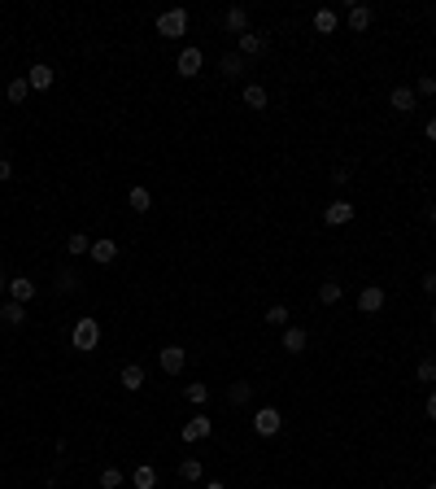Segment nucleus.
I'll use <instances>...</instances> for the list:
<instances>
[{"instance_id":"f03ea898","label":"nucleus","mask_w":436,"mask_h":489,"mask_svg":"<svg viewBox=\"0 0 436 489\" xmlns=\"http://www.w3.org/2000/svg\"><path fill=\"white\" fill-rule=\"evenodd\" d=\"M70 341H75V350H97V341H101V324L97 319H79L75 324V332H70Z\"/></svg>"},{"instance_id":"7ed1b4c3","label":"nucleus","mask_w":436,"mask_h":489,"mask_svg":"<svg viewBox=\"0 0 436 489\" xmlns=\"http://www.w3.org/2000/svg\"><path fill=\"white\" fill-rule=\"evenodd\" d=\"M279 428H284V415H279L275 407H262V411H253V433H257V437H275Z\"/></svg>"},{"instance_id":"79ce46f5","label":"nucleus","mask_w":436,"mask_h":489,"mask_svg":"<svg viewBox=\"0 0 436 489\" xmlns=\"http://www.w3.org/2000/svg\"><path fill=\"white\" fill-rule=\"evenodd\" d=\"M432 223H436V206H432Z\"/></svg>"},{"instance_id":"0eeeda50","label":"nucleus","mask_w":436,"mask_h":489,"mask_svg":"<svg viewBox=\"0 0 436 489\" xmlns=\"http://www.w3.org/2000/svg\"><path fill=\"white\" fill-rule=\"evenodd\" d=\"M183 363H188L183 345H166V350H162V372H166V376H179Z\"/></svg>"},{"instance_id":"4be33fe9","label":"nucleus","mask_w":436,"mask_h":489,"mask_svg":"<svg viewBox=\"0 0 436 489\" xmlns=\"http://www.w3.org/2000/svg\"><path fill=\"white\" fill-rule=\"evenodd\" d=\"M218 70H222L227 79H235V75L244 70V57H240V53H227V57H218Z\"/></svg>"},{"instance_id":"393cba45","label":"nucleus","mask_w":436,"mask_h":489,"mask_svg":"<svg viewBox=\"0 0 436 489\" xmlns=\"http://www.w3.org/2000/svg\"><path fill=\"white\" fill-rule=\"evenodd\" d=\"M249 393H253V389H249V380H235V385L227 389V398L235 402V407H244V402H249Z\"/></svg>"},{"instance_id":"39448f33","label":"nucleus","mask_w":436,"mask_h":489,"mask_svg":"<svg viewBox=\"0 0 436 489\" xmlns=\"http://www.w3.org/2000/svg\"><path fill=\"white\" fill-rule=\"evenodd\" d=\"M358 310H362V315H380V310H384V289H380V284H367V289L358 293Z\"/></svg>"},{"instance_id":"412c9836","label":"nucleus","mask_w":436,"mask_h":489,"mask_svg":"<svg viewBox=\"0 0 436 489\" xmlns=\"http://www.w3.org/2000/svg\"><path fill=\"white\" fill-rule=\"evenodd\" d=\"M244 105H249V110H266V88L262 83H249V88H244Z\"/></svg>"},{"instance_id":"2f4dec72","label":"nucleus","mask_w":436,"mask_h":489,"mask_svg":"<svg viewBox=\"0 0 436 489\" xmlns=\"http://www.w3.org/2000/svg\"><path fill=\"white\" fill-rule=\"evenodd\" d=\"M415 376L423 380V385H432V380H436V363H432V359H423V363L415 367Z\"/></svg>"},{"instance_id":"f257e3e1","label":"nucleus","mask_w":436,"mask_h":489,"mask_svg":"<svg viewBox=\"0 0 436 489\" xmlns=\"http://www.w3.org/2000/svg\"><path fill=\"white\" fill-rule=\"evenodd\" d=\"M188 31V9H166V14L157 18V35L162 40H179Z\"/></svg>"},{"instance_id":"c756f323","label":"nucleus","mask_w":436,"mask_h":489,"mask_svg":"<svg viewBox=\"0 0 436 489\" xmlns=\"http://www.w3.org/2000/svg\"><path fill=\"white\" fill-rule=\"evenodd\" d=\"M179 476H183V481H201V463H196V459H183V463H179Z\"/></svg>"},{"instance_id":"f704fd0d","label":"nucleus","mask_w":436,"mask_h":489,"mask_svg":"<svg viewBox=\"0 0 436 489\" xmlns=\"http://www.w3.org/2000/svg\"><path fill=\"white\" fill-rule=\"evenodd\" d=\"M423 293L436 297V271H432V276H423Z\"/></svg>"},{"instance_id":"2eb2a0df","label":"nucleus","mask_w":436,"mask_h":489,"mask_svg":"<svg viewBox=\"0 0 436 489\" xmlns=\"http://www.w3.org/2000/svg\"><path fill=\"white\" fill-rule=\"evenodd\" d=\"M345 22H349V31H367L371 27V9L367 5H353L349 14H345Z\"/></svg>"},{"instance_id":"dca6fc26","label":"nucleus","mask_w":436,"mask_h":489,"mask_svg":"<svg viewBox=\"0 0 436 489\" xmlns=\"http://www.w3.org/2000/svg\"><path fill=\"white\" fill-rule=\"evenodd\" d=\"M388 101H393L397 114H410V110H415V88H393V97H388Z\"/></svg>"},{"instance_id":"37998d69","label":"nucleus","mask_w":436,"mask_h":489,"mask_svg":"<svg viewBox=\"0 0 436 489\" xmlns=\"http://www.w3.org/2000/svg\"><path fill=\"white\" fill-rule=\"evenodd\" d=\"M428 489H436V485H428Z\"/></svg>"},{"instance_id":"b1692460","label":"nucleus","mask_w":436,"mask_h":489,"mask_svg":"<svg viewBox=\"0 0 436 489\" xmlns=\"http://www.w3.org/2000/svg\"><path fill=\"white\" fill-rule=\"evenodd\" d=\"M0 319H5V324H22V319H27V306H22V302H5V310H0Z\"/></svg>"},{"instance_id":"72a5a7b5","label":"nucleus","mask_w":436,"mask_h":489,"mask_svg":"<svg viewBox=\"0 0 436 489\" xmlns=\"http://www.w3.org/2000/svg\"><path fill=\"white\" fill-rule=\"evenodd\" d=\"M415 97H436V79H432V75H423V79L415 83Z\"/></svg>"},{"instance_id":"6ab92c4d","label":"nucleus","mask_w":436,"mask_h":489,"mask_svg":"<svg viewBox=\"0 0 436 489\" xmlns=\"http://www.w3.org/2000/svg\"><path fill=\"white\" fill-rule=\"evenodd\" d=\"M340 27V18L332 14V9H319V14H314V31H319V35H332Z\"/></svg>"},{"instance_id":"5701e85b","label":"nucleus","mask_w":436,"mask_h":489,"mask_svg":"<svg viewBox=\"0 0 436 489\" xmlns=\"http://www.w3.org/2000/svg\"><path fill=\"white\" fill-rule=\"evenodd\" d=\"M131 481H136V489H157V472H153V468H149V463H140V468H136V476H131Z\"/></svg>"},{"instance_id":"a211bd4d","label":"nucleus","mask_w":436,"mask_h":489,"mask_svg":"<svg viewBox=\"0 0 436 489\" xmlns=\"http://www.w3.org/2000/svg\"><path fill=\"white\" fill-rule=\"evenodd\" d=\"M127 201H131V210H136V214H149V206H153V197H149V188H144V184H136L131 193H127Z\"/></svg>"},{"instance_id":"58836bf2","label":"nucleus","mask_w":436,"mask_h":489,"mask_svg":"<svg viewBox=\"0 0 436 489\" xmlns=\"http://www.w3.org/2000/svg\"><path fill=\"white\" fill-rule=\"evenodd\" d=\"M205 489H227V485H222V481H209V485H205Z\"/></svg>"},{"instance_id":"ddd939ff","label":"nucleus","mask_w":436,"mask_h":489,"mask_svg":"<svg viewBox=\"0 0 436 489\" xmlns=\"http://www.w3.org/2000/svg\"><path fill=\"white\" fill-rule=\"evenodd\" d=\"M222 27H227L231 35H249V14H244V9L235 5V9H227V18H222Z\"/></svg>"},{"instance_id":"423d86ee","label":"nucleus","mask_w":436,"mask_h":489,"mask_svg":"<svg viewBox=\"0 0 436 489\" xmlns=\"http://www.w3.org/2000/svg\"><path fill=\"white\" fill-rule=\"evenodd\" d=\"M209 433H214V420H209V415H192V420L183 424V441H205Z\"/></svg>"},{"instance_id":"1a4fd4ad","label":"nucleus","mask_w":436,"mask_h":489,"mask_svg":"<svg viewBox=\"0 0 436 489\" xmlns=\"http://www.w3.org/2000/svg\"><path fill=\"white\" fill-rule=\"evenodd\" d=\"M201 62H205V57H201V49H183L175 66H179V75H183V79H192V75H201Z\"/></svg>"},{"instance_id":"c9c22d12","label":"nucleus","mask_w":436,"mask_h":489,"mask_svg":"<svg viewBox=\"0 0 436 489\" xmlns=\"http://www.w3.org/2000/svg\"><path fill=\"white\" fill-rule=\"evenodd\" d=\"M9 175H14V166H9V158H0V184H5Z\"/></svg>"},{"instance_id":"cd10ccee","label":"nucleus","mask_w":436,"mask_h":489,"mask_svg":"<svg viewBox=\"0 0 436 489\" xmlns=\"http://www.w3.org/2000/svg\"><path fill=\"white\" fill-rule=\"evenodd\" d=\"M27 92H31V83H27V79H14V83H9V101H14V105L27 101Z\"/></svg>"},{"instance_id":"473e14b6","label":"nucleus","mask_w":436,"mask_h":489,"mask_svg":"<svg viewBox=\"0 0 436 489\" xmlns=\"http://www.w3.org/2000/svg\"><path fill=\"white\" fill-rule=\"evenodd\" d=\"M183 393H188V402H192V407H201V402L209 398V389H205V385H188Z\"/></svg>"},{"instance_id":"aec40b11","label":"nucleus","mask_w":436,"mask_h":489,"mask_svg":"<svg viewBox=\"0 0 436 489\" xmlns=\"http://www.w3.org/2000/svg\"><path fill=\"white\" fill-rule=\"evenodd\" d=\"M340 293H345V289H340V280H323V284H319V302H323V306H336Z\"/></svg>"},{"instance_id":"6e6552de","label":"nucleus","mask_w":436,"mask_h":489,"mask_svg":"<svg viewBox=\"0 0 436 489\" xmlns=\"http://www.w3.org/2000/svg\"><path fill=\"white\" fill-rule=\"evenodd\" d=\"M118 385H123L127 393H140V389H144V367H140V363H127L123 372H118Z\"/></svg>"},{"instance_id":"4c0bfd02","label":"nucleus","mask_w":436,"mask_h":489,"mask_svg":"<svg viewBox=\"0 0 436 489\" xmlns=\"http://www.w3.org/2000/svg\"><path fill=\"white\" fill-rule=\"evenodd\" d=\"M428 140H432V145H436V118H432V123H428Z\"/></svg>"},{"instance_id":"e433bc0d","label":"nucleus","mask_w":436,"mask_h":489,"mask_svg":"<svg viewBox=\"0 0 436 489\" xmlns=\"http://www.w3.org/2000/svg\"><path fill=\"white\" fill-rule=\"evenodd\" d=\"M428 420L436 424V393H428Z\"/></svg>"},{"instance_id":"9b49d317","label":"nucleus","mask_w":436,"mask_h":489,"mask_svg":"<svg viewBox=\"0 0 436 489\" xmlns=\"http://www.w3.org/2000/svg\"><path fill=\"white\" fill-rule=\"evenodd\" d=\"M53 79H57V75H53V66H44V62H40V66H31V75H27V83H31L35 92H49V88H53Z\"/></svg>"},{"instance_id":"9d476101","label":"nucleus","mask_w":436,"mask_h":489,"mask_svg":"<svg viewBox=\"0 0 436 489\" xmlns=\"http://www.w3.org/2000/svg\"><path fill=\"white\" fill-rule=\"evenodd\" d=\"M31 297H35V280H27V276H14V280H9V302H22V306H27Z\"/></svg>"},{"instance_id":"c85d7f7f","label":"nucleus","mask_w":436,"mask_h":489,"mask_svg":"<svg viewBox=\"0 0 436 489\" xmlns=\"http://www.w3.org/2000/svg\"><path fill=\"white\" fill-rule=\"evenodd\" d=\"M57 289H62V293H75V289H79V276H75V271H57Z\"/></svg>"},{"instance_id":"f3484780","label":"nucleus","mask_w":436,"mask_h":489,"mask_svg":"<svg viewBox=\"0 0 436 489\" xmlns=\"http://www.w3.org/2000/svg\"><path fill=\"white\" fill-rule=\"evenodd\" d=\"M266 53V40H262V35H240V57H262Z\"/></svg>"},{"instance_id":"f8f14e48","label":"nucleus","mask_w":436,"mask_h":489,"mask_svg":"<svg viewBox=\"0 0 436 489\" xmlns=\"http://www.w3.org/2000/svg\"><path fill=\"white\" fill-rule=\"evenodd\" d=\"M305 345H310V332L305 328H284V350L288 354H305Z\"/></svg>"},{"instance_id":"20e7f679","label":"nucleus","mask_w":436,"mask_h":489,"mask_svg":"<svg viewBox=\"0 0 436 489\" xmlns=\"http://www.w3.org/2000/svg\"><path fill=\"white\" fill-rule=\"evenodd\" d=\"M353 214H358V206L340 197V201H332V206L323 210V223H327V228H345V223H353Z\"/></svg>"},{"instance_id":"4468645a","label":"nucleus","mask_w":436,"mask_h":489,"mask_svg":"<svg viewBox=\"0 0 436 489\" xmlns=\"http://www.w3.org/2000/svg\"><path fill=\"white\" fill-rule=\"evenodd\" d=\"M88 254H92V262L110 267V262L118 258V245H114V241H92V249H88Z\"/></svg>"},{"instance_id":"7c9ffc66","label":"nucleus","mask_w":436,"mask_h":489,"mask_svg":"<svg viewBox=\"0 0 436 489\" xmlns=\"http://www.w3.org/2000/svg\"><path fill=\"white\" fill-rule=\"evenodd\" d=\"M118 485H123V472H118V468H105V472H101V489H118Z\"/></svg>"},{"instance_id":"a19ab883","label":"nucleus","mask_w":436,"mask_h":489,"mask_svg":"<svg viewBox=\"0 0 436 489\" xmlns=\"http://www.w3.org/2000/svg\"><path fill=\"white\" fill-rule=\"evenodd\" d=\"M432 324H436V306H432Z\"/></svg>"},{"instance_id":"a878e982","label":"nucleus","mask_w":436,"mask_h":489,"mask_svg":"<svg viewBox=\"0 0 436 489\" xmlns=\"http://www.w3.org/2000/svg\"><path fill=\"white\" fill-rule=\"evenodd\" d=\"M66 249H70V258H79V254H88V249H92V241H88L84 232H75V236L66 241Z\"/></svg>"},{"instance_id":"ea45409f","label":"nucleus","mask_w":436,"mask_h":489,"mask_svg":"<svg viewBox=\"0 0 436 489\" xmlns=\"http://www.w3.org/2000/svg\"><path fill=\"white\" fill-rule=\"evenodd\" d=\"M0 289H9V280H5V271H0Z\"/></svg>"},{"instance_id":"bb28decb","label":"nucleus","mask_w":436,"mask_h":489,"mask_svg":"<svg viewBox=\"0 0 436 489\" xmlns=\"http://www.w3.org/2000/svg\"><path fill=\"white\" fill-rule=\"evenodd\" d=\"M262 319H266V324H275V328H288V306H270Z\"/></svg>"}]
</instances>
